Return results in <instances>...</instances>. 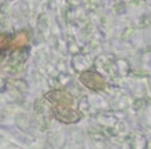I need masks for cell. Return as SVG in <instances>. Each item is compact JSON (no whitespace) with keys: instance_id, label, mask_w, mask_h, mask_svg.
Here are the masks:
<instances>
[{"instance_id":"obj_1","label":"cell","mask_w":151,"mask_h":149,"mask_svg":"<svg viewBox=\"0 0 151 149\" xmlns=\"http://www.w3.org/2000/svg\"><path fill=\"white\" fill-rule=\"evenodd\" d=\"M80 81L86 86L89 88L90 91H96V92H99V91H104L106 88V81L102 76H99L97 72H93V71H85L80 75Z\"/></svg>"},{"instance_id":"obj_2","label":"cell","mask_w":151,"mask_h":149,"mask_svg":"<svg viewBox=\"0 0 151 149\" xmlns=\"http://www.w3.org/2000/svg\"><path fill=\"white\" fill-rule=\"evenodd\" d=\"M45 99L53 105V107H73L74 100L69 92L64 89H55L45 94Z\"/></svg>"},{"instance_id":"obj_3","label":"cell","mask_w":151,"mask_h":149,"mask_svg":"<svg viewBox=\"0 0 151 149\" xmlns=\"http://www.w3.org/2000/svg\"><path fill=\"white\" fill-rule=\"evenodd\" d=\"M52 113L58 121L65 124H74L81 118V113L73 107H52Z\"/></svg>"},{"instance_id":"obj_4","label":"cell","mask_w":151,"mask_h":149,"mask_svg":"<svg viewBox=\"0 0 151 149\" xmlns=\"http://www.w3.org/2000/svg\"><path fill=\"white\" fill-rule=\"evenodd\" d=\"M27 43H28V35H27L25 32H20V33L16 35L12 41L9 43V47L12 48V49H19V48H23L24 45H27Z\"/></svg>"},{"instance_id":"obj_5","label":"cell","mask_w":151,"mask_h":149,"mask_svg":"<svg viewBox=\"0 0 151 149\" xmlns=\"http://www.w3.org/2000/svg\"><path fill=\"white\" fill-rule=\"evenodd\" d=\"M7 43H8V37L4 36V35H0V49H3L7 45Z\"/></svg>"}]
</instances>
